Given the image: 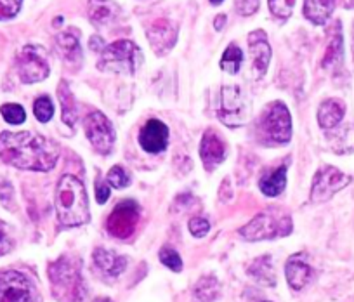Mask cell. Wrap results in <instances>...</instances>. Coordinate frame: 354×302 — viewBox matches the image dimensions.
<instances>
[{
    "mask_svg": "<svg viewBox=\"0 0 354 302\" xmlns=\"http://www.w3.org/2000/svg\"><path fill=\"white\" fill-rule=\"evenodd\" d=\"M0 158L12 167L47 172L56 165L59 148L56 142L33 132H2Z\"/></svg>",
    "mask_w": 354,
    "mask_h": 302,
    "instance_id": "6da1fadb",
    "label": "cell"
},
{
    "mask_svg": "<svg viewBox=\"0 0 354 302\" xmlns=\"http://www.w3.org/2000/svg\"><path fill=\"white\" fill-rule=\"evenodd\" d=\"M56 210L61 224L73 228L91 219L87 193L78 178L64 174L56 188Z\"/></svg>",
    "mask_w": 354,
    "mask_h": 302,
    "instance_id": "7a4b0ae2",
    "label": "cell"
},
{
    "mask_svg": "<svg viewBox=\"0 0 354 302\" xmlns=\"http://www.w3.org/2000/svg\"><path fill=\"white\" fill-rule=\"evenodd\" d=\"M49 280L54 297L59 302H84L85 287L80 261L63 256L49 266Z\"/></svg>",
    "mask_w": 354,
    "mask_h": 302,
    "instance_id": "3957f363",
    "label": "cell"
},
{
    "mask_svg": "<svg viewBox=\"0 0 354 302\" xmlns=\"http://www.w3.org/2000/svg\"><path fill=\"white\" fill-rule=\"evenodd\" d=\"M257 138L262 144H287L292 138L290 111L281 101H274L264 108L257 118Z\"/></svg>",
    "mask_w": 354,
    "mask_h": 302,
    "instance_id": "277c9868",
    "label": "cell"
},
{
    "mask_svg": "<svg viewBox=\"0 0 354 302\" xmlns=\"http://www.w3.org/2000/svg\"><path fill=\"white\" fill-rule=\"evenodd\" d=\"M142 63V53L132 40H117V42L104 46L101 50V59L97 68L110 73L131 75L139 70Z\"/></svg>",
    "mask_w": 354,
    "mask_h": 302,
    "instance_id": "5b68a950",
    "label": "cell"
},
{
    "mask_svg": "<svg viewBox=\"0 0 354 302\" xmlns=\"http://www.w3.org/2000/svg\"><path fill=\"white\" fill-rule=\"evenodd\" d=\"M292 232V219L281 210H266L257 214L243 228H240V235L248 242L259 240H271L278 236H287Z\"/></svg>",
    "mask_w": 354,
    "mask_h": 302,
    "instance_id": "8992f818",
    "label": "cell"
},
{
    "mask_svg": "<svg viewBox=\"0 0 354 302\" xmlns=\"http://www.w3.org/2000/svg\"><path fill=\"white\" fill-rule=\"evenodd\" d=\"M0 302H40L35 285L19 271L0 273Z\"/></svg>",
    "mask_w": 354,
    "mask_h": 302,
    "instance_id": "52a82bcc",
    "label": "cell"
},
{
    "mask_svg": "<svg viewBox=\"0 0 354 302\" xmlns=\"http://www.w3.org/2000/svg\"><path fill=\"white\" fill-rule=\"evenodd\" d=\"M16 64H18L19 79L25 84L42 82L50 73L49 59L42 47L26 46L16 57Z\"/></svg>",
    "mask_w": 354,
    "mask_h": 302,
    "instance_id": "ba28073f",
    "label": "cell"
},
{
    "mask_svg": "<svg viewBox=\"0 0 354 302\" xmlns=\"http://www.w3.org/2000/svg\"><path fill=\"white\" fill-rule=\"evenodd\" d=\"M351 182L349 176L340 172L339 169L332 167V165H323L318 169L313 179L311 188V202L322 203L332 198L337 191L346 188Z\"/></svg>",
    "mask_w": 354,
    "mask_h": 302,
    "instance_id": "9c48e42d",
    "label": "cell"
},
{
    "mask_svg": "<svg viewBox=\"0 0 354 302\" xmlns=\"http://www.w3.org/2000/svg\"><path fill=\"white\" fill-rule=\"evenodd\" d=\"M85 134L97 153L108 155L115 144V129L101 111H91L84 120Z\"/></svg>",
    "mask_w": 354,
    "mask_h": 302,
    "instance_id": "30bf717a",
    "label": "cell"
},
{
    "mask_svg": "<svg viewBox=\"0 0 354 302\" xmlns=\"http://www.w3.org/2000/svg\"><path fill=\"white\" fill-rule=\"evenodd\" d=\"M139 223V205L132 200H124L117 203L113 212L106 220V229L115 238L125 240L136 232Z\"/></svg>",
    "mask_w": 354,
    "mask_h": 302,
    "instance_id": "8fae6325",
    "label": "cell"
},
{
    "mask_svg": "<svg viewBox=\"0 0 354 302\" xmlns=\"http://www.w3.org/2000/svg\"><path fill=\"white\" fill-rule=\"evenodd\" d=\"M219 118L227 127H241L247 118V103L240 87L224 86L221 89Z\"/></svg>",
    "mask_w": 354,
    "mask_h": 302,
    "instance_id": "7c38bea8",
    "label": "cell"
},
{
    "mask_svg": "<svg viewBox=\"0 0 354 302\" xmlns=\"http://www.w3.org/2000/svg\"><path fill=\"white\" fill-rule=\"evenodd\" d=\"M177 26L169 19H155L151 25L146 30V37H148L151 49L155 50L156 56H165L177 42Z\"/></svg>",
    "mask_w": 354,
    "mask_h": 302,
    "instance_id": "4fadbf2b",
    "label": "cell"
},
{
    "mask_svg": "<svg viewBox=\"0 0 354 302\" xmlns=\"http://www.w3.org/2000/svg\"><path fill=\"white\" fill-rule=\"evenodd\" d=\"M139 144L148 153H162L169 144V129L163 122L151 118L139 131Z\"/></svg>",
    "mask_w": 354,
    "mask_h": 302,
    "instance_id": "5bb4252c",
    "label": "cell"
},
{
    "mask_svg": "<svg viewBox=\"0 0 354 302\" xmlns=\"http://www.w3.org/2000/svg\"><path fill=\"white\" fill-rule=\"evenodd\" d=\"M226 155L227 149L223 138H221L216 131L209 129V131L203 134L202 142H200V157H202L203 167H205L207 171H212L217 165L223 164Z\"/></svg>",
    "mask_w": 354,
    "mask_h": 302,
    "instance_id": "9a60e30c",
    "label": "cell"
},
{
    "mask_svg": "<svg viewBox=\"0 0 354 302\" xmlns=\"http://www.w3.org/2000/svg\"><path fill=\"white\" fill-rule=\"evenodd\" d=\"M248 47L252 53V61H254V73L255 79H262L270 66L271 61V47L268 42V37L262 30H255L248 35Z\"/></svg>",
    "mask_w": 354,
    "mask_h": 302,
    "instance_id": "2e32d148",
    "label": "cell"
},
{
    "mask_svg": "<svg viewBox=\"0 0 354 302\" xmlns=\"http://www.w3.org/2000/svg\"><path fill=\"white\" fill-rule=\"evenodd\" d=\"M93 259L94 264H96L104 274L113 278H117L118 274L124 273L125 267H127V259H125V257L117 256V254L111 252V250L101 249V247L94 250Z\"/></svg>",
    "mask_w": 354,
    "mask_h": 302,
    "instance_id": "e0dca14e",
    "label": "cell"
},
{
    "mask_svg": "<svg viewBox=\"0 0 354 302\" xmlns=\"http://www.w3.org/2000/svg\"><path fill=\"white\" fill-rule=\"evenodd\" d=\"M87 12L94 25H106L120 15V8L113 0H88Z\"/></svg>",
    "mask_w": 354,
    "mask_h": 302,
    "instance_id": "ac0fdd59",
    "label": "cell"
},
{
    "mask_svg": "<svg viewBox=\"0 0 354 302\" xmlns=\"http://www.w3.org/2000/svg\"><path fill=\"white\" fill-rule=\"evenodd\" d=\"M285 274H287V281L294 290H302L306 285L311 281L313 270L308 263H304L299 257H292L285 266Z\"/></svg>",
    "mask_w": 354,
    "mask_h": 302,
    "instance_id": "d6986e66",
    "label": "cell"
},
{
    "mask_svg": "<svg viewBox=\"0 0 354 302\" xmlns=\"http://www.w3.org/2000/svg\"><path fill=\"white\" fill-rule=\"evenodd\" d=\"M346 115V106L340 100L323 101L318 110V124L322 129H335Z\"/></svg>",
    "mask_w": 354,
    "mask_h": 302,
    "instance_id": "ffe728a7",
    "label": "cell"
},
{
    "mask_svg": "<svg viewBox=\"0 0 354 302\" xmlns=\"http://www.w3.org/2000/svg\"><path fill=\"white\" fill-rule=\"evenodd\" d=\"M335 4L337 0H304V16L315 25H325Z\"/></svg>",
    "mask_w": 354,
    "mask_h": 302,
    "instance_id": "44dd1931",
    "label": "cell"
},
{
    "mask_svg": "<svg viewBox=\"0 0 354 302\" xmlns=\"http://www.w3.org/2000/svg\"><path fill=\"white\" fill-rule=\"evenodd\" d=\"M287 169L288 165L283 164L274 171L262 176V179L259 181V188L266 196H278L283 191L285 186H287Z\"/></svg>",
    "mask_w": 354,
    "mask_h": 302,
    "instance_id": "7402d4cb",
    "label": "cell"
},
{
    "mask_svg": "<svg viewBox=\"0 0 354 302\" xmlns=\"http://www.w3.org/2000/svg\"><path fill=\"white\" fill-rule=\"evenodd\" d=\"M56 47L66 61H78L82 57L80 40L75 32H63L56 37Z\"/></svg>",
    "mask_w": 354,
    "mask_h": 302,
    "instance_id": "603a6c76",
    "label": "cell"
},
{
    "mask_svg": "<svg viewBox=\"0 0 354 302\" xmlns=\"http://www.w3.org/2000/svg\"><path fill=\"white\" fill-rule=\"evenodd\" d=\"M57 96H59L61 108H63V122L70 127H73L77 124L78 111L77 104H75V97L71 94L70 86L66 82H61L59 87H57Z\"/></svg>",
    "mask_w": 354,
    "mask_h": 302,
    "instance_id": "cb8c5ba5",
    "label": "cell"
},
{
    "mask_svg": "<svg viewBox=\"0 0 354 302\" xmlns=\"http://www.w3.org/2000/svg\"><path fill=\"white\" fill-rule=\"evenodd\" d=\"M248 274L264 285L277 283V278H274V273H273V263H271L270 256L255 259L254 263H252V266L248 267Z\"/></svg>",
    "mask_w": 354,
    "mask_h": 302,
    "instance_id": "d4e9b609",
    "label": "cell"
},
{
    "mask_svg": "<svg viewBox=\"0 0 354 302\" xmlns=\"http://www.w3.org/2000/svg\"><path fill=\"white\" fill-rule=\"evenodd\" d=\"M330 146L335 153H351L354 151V125L340 129L335 134L330 135Z\"/></svg>",
    "mask_w": 354,
    "mask_h": 302,
    "instance_id": "484cf974",
    "label": "cell"
},
{
    "mask_svg": "<svg viewBox=\"0 0 354 302\" xmlns=\"http://www.w3.org/2000/svg\"><path fill=\"white\" fill-rule=\"evenodd\" d=\"M342 57V33H340V23H335V28H333V35L330 37V44L326 47L325 57H323V68H328L337 64Z\"/></svg>",
    "mask_w": 354,
    "mask_h": 302,
    "instance_id": "4316f807",
    "label": "cell"
},
{
    "mask_svg": "<svg viewBox=\"0 0 354 302\" xmlns=\"http://www.w3.org/2000/svg\"><path fill=\"white\" fill-rule=\"evenodd\" d=\"M217 295H219V281L214 276H203L193 292L195 302H212Z\"/></svg>",
    "mask_w": 354,
    "mask_h": 302,
    "instance_id": "83f0119b",
    "label": "cell"
},
{
    "mask_svg": "<svg viewBox=\"0 0 354 302\" xmlns=\"http://www.w3.org/2000/svg\"><path fill=\"white\" fill-rule=\"evenodd\" d=\"M241 61H243V53L238 46L231 44L226 50H224L223 57H221V68H223L226 73H238L241 66Z\"/></svg>",
    "mask_w": 354,
    "mask_h": 302,
    "instance_id": "f1b7e54d",
    "label": "cell"
},
{
    "mask_svg": "<svg viewBox=\"0 0 354 302\" xmlns=\"http://www.w3.org/2000/svg\"><path fill=\"white\" fill-rule=\"evenodd\" d=\"M33 113H35L37 120L47 124L54 115V104L49 96H40L39 100L33 103Z\"/></svg>",
    "mask_w": 354,
    "mask_h": 302,
    "instance_id": "f546056e",
    "label": "cell"
},
{
    "mask_svg": "<svg viewBox=\"0 0 354 302\" xmlns=\"http://www.w3.org/2000/svg\"><path fill=\"white\" fill-rule=\"evenodd\" d=\"M0 113L4 117V120L11 125H19L26 120V113L23 110V106L16 103H8L0 108Z\"/></svg>",
    "mask_w": 354,
    "mask_h": 302,
    "instance_id": "4dcf8cb0",
    "label": "cell"
},
{
    "mask_svg": "<svg viewBox=\"0 0 354 302\" xmlns=\"http://www.w3.org/2000/svg\"><path fill=\"white\" fill-rule=\"evenodd\" d=\"M106 179L108 185H111L117 189H124L131 185V176L127 174V171H125L122 165H113V167L110 169V172H108Z\"/></svg>",
    "mask_w": 354,
    "mask_h": 302,
    "instance_id": "1f68e13d",
    "label": "cell"
},
{
    "mask_svg": "<svg viewBox=\"0 0 354 302\" xmlns=\"http://www.w3.org/2000/svg\"><path fill=\"white\" fill-rule=\"evenodd\" d=\"M160 261H162L163 266H167L169 270L176 271V273H179V271L183 270L181 256H179V254H177L172 247H163V249L160 250Z\"/></svg>",
    "mask_w": 354,
    "mask_h": 302,
    "instance_id": "d6a6232c",
    "label": "cell"
},
{
    "mask_svg": "<svg viewBox=\"0 0 354 302\" xmlns=\"http://www.w3.org/2000/svg\"><path fill=\"white\" fill-rule=\"evenodd\" d=\"M294 6H295V0H270V9L273 12V16L277 18H288L294 11Z\"/></svg>",
    "mask_w": 354,
    "mask_h": 302,
    "instance_id": "836d02e7",
    "label": "cell"
},
{
    "mask_svg": "<svg viewBox=\"0 0 354 302\" xmlns=\"http://www.w3.org/2000/svg\"><path fill=\"white\" fill-rule=\"evenodd\" d=\"M23 0H0V21L2 19H11L21 9Z\"/></svg>",
    "mask_w": 354,
    "mask_h": 302,
    "instance_id": "e575fe53",
    "label": "cell"
},
{
    "mask_svg": "<svg viewBox=\"0 0 354 302\" xmlns=\"http://www.w3.org/2000/svg\"><path fill=\"white\" fill-rule=\"evenodd\" d=\"M188 228H189V233H192L193 236H196V238H202V236H205L207 233H209L210 223L205 219V217H193V219L189 220Z\"/></svg>",
    "mask_w": 354,
    "mask_h": 302,
    "instance_id": "d590c367",
    "label": "cell"
},
{
    "mask_svg": "<svg viewBox=\"0 0 354 302\" xmlns=\"http://www.w3.org/2000/svg\"><path fill=\"white\" fill-rule=\"evenodd\" d=\"M259 6H261V0H234V8L241 16L255 15L259 11Z\"/></svg>",
    "mask_w": 354,
    "mask_h": 302,
    "instance_id": "8d00e7d4",
    "label": "cell"
},
{
    "mask_svg": "<svg viewBox=\"0 0 354 302\" xmlns=\"http://www.w3.org/2000/svg\"><path fill=\"white\" fill-rule=\"evenodd\" d=\"M15 189H12L11 182L6 181V179L0 178V202L4 203L6 209H15V203H12V198H15Z\"/></svg>",
    "mask_w": 354,
    "mask_h": 302,
    "instance_id": "74e56055",
    "label": "cell"
},
{
    "mask_svg": "<svg viewBox=\"0 0 354 302\" xmlns=\"http://www.w3.org/2000/svg\"><path fill=\"white\" fill-rule=\"evenodd\" d=\"M12 247H15V242H12V238L9 236L6 224L0 223V257L6 256L8 252H11Z\"/></svg>",
    "mask_w": 354,
    "mask_h": 302,
    "instance_id": "f35d334b",
    "label": "cell"
},
{
    "mask_svg": "<svg viewBox=\"0 0 354 302\" xmlns=\"http://www.w3.org/2000/svg\"><path fill=\"white\" fill-rule=\"evenodd\" d=\"M108 198H110V186H108V181L104 182L103 179H97V182H96L97 203H106Z\"/></svg>",
    "mask_w": 354,
    "mask_h": 302,
    "instance_id": "ab89813d",
    "label": "cell"
},
{
    "mask_svg": "<svg viewBox=\"0 0 354 302\" xmlns=\"http://www.w3.org/2000/svg\"><path fill=\"white\" fill-rule=\"evenodd\" d=\"M231 196H233V188H231L230 178H226L219 188V198L223 200V202H230Z\"/></svg>",
    "mask_w": 354,
    "mask_h": 302,
    "instance_id": "60d3db41",
    "label": "cell"
},
{
    "mask_svg": "<svg viewBox=\"0 0 354 302\" xmlns=\"http://www.w3.org/2000/svg\"><path fill=\"white\" fill-rule=\"evenodd\" d=\"M88 47H91L93 50H96V53H101V50L104 49V44L100 37H93V39H91V42H88Z\"/></svg>",
    "mask_w": 354,
    "mask_h": 302,
    "instance_id": "b9f144b4",
    "label": "cell"
},
{
    "mask_svg": "<svg viewBox=\"0 0 354 302\" xmlns=\"http://www.w3.org/2000/svg\"><path fill=\"white\" fill-rule=\"evenodd\" d=\"M224 23H226V16H224V15L217 16L216 23H214V25H216V30H223L224 28Z\"/></svg>",
    "mask_w": 354,
    "mask_h": 302,
    "instance_id": "7bdbcfd3",
    "label": "cell"
},
{
    "mask_svg": "<svg viewBox=\"0 0 354 302\" xmlns=\"http://www.w3.org/2000/svg\"><path fill=\"white\" fill-rule=\"evenodd\" d=\"M94 302H113V301H111V299H108V297H97Z\"/></svg>",
    "mask_w": 354,
    "mask_h": 302,
    "instance_id": "ee69618b",
    "label": "cell"
},
{
    "mask_svg": "<svg viewBox=\"0 0 354 302\" xmlns=\"http://www.w3.org/2000/svg\"><path fill=\"white\" fill-rule=\"evenodd\" d=\"M210 4H214V6H219V4H223V0H210Z\"/></svg>",
    "mask_w": 354,
    "mask_h": 302,
    "instance_id": "f6af8a7d",
    "label": "cell"
},
{
    "mask_svg": "<svg viewBox=\"0 0 354 302\" xmlns=\"http://www.w3.org/2000/svg\"><path fill=\"white\" fill-rule=\"evenodd\" d=\"M353 54H354V28H353Z\"/></svg>",
    "mask_w": 354,
    "mask_h": 302,
    "instance_id": "bcb514c9",
    "label": "cell"
},
{
    "mask_svg": "<svg viewBox=\"0 0 354 302\" xmlns=\"http://www.w3.org/2000/svg\"><path fill=\"white\" fill-rule=\"evenodd\" d=\"M264 302H270V301H264Z\"/></svg>",
    "mask_w": 354,
    "mask_h": 302,
    "instance_id": "7dc6e473",
    "label": "cell"
}]
</instances>
